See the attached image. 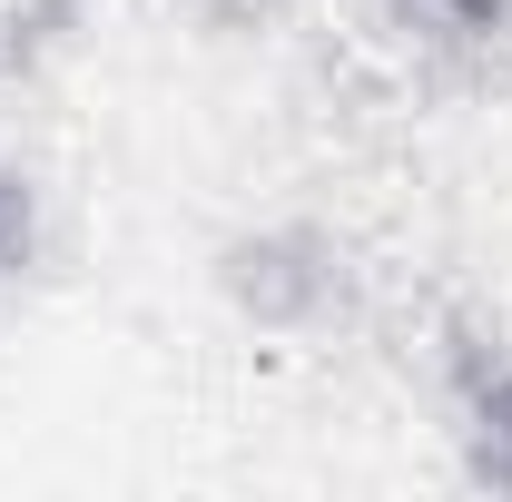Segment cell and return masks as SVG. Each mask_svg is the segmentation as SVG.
<instances>
[{"label": "cell", "mask_w": 512, "mask_h": 502, "mask_svg": "<svg viewBox=\"0 0 512 502\" xmlns=\"http://www.w3.org/2000/svg\"><path fill=\"white\" fill-rule=\"evenodd\" d=\"M355 247L316 217H266L217 247V296L256 335H335L355 315Z\"/></svg>", "instance_id": "obj_1"}, {"label": "cell", "mask_w": 512, "mask_h": 502, "mask_svg": "<svg viewBox=\"0 0 512 502\" xmlns=\"http://www.w3.org/2000/svg\"><path fill=\"white\" fill-rule=\"evenodd\" d=\"M453 414H463L453 434H463L473 483L512 493V345H493V335L453 345Z\"/></svg>", "instance_id": "obj_2"}, {"label": "cell", "mask_w": 512, "mask_h": 502, "mask_svg": "<svg viewBox=\"0 0 512 502\" xmlns=\"http://www.w3.org/2000/svg\"><path fill=\"white\" fill-rule=\"evenodd\" d=\"M89 0H0V79H30L79 40Z\"/></svg>", "instance_id": "obj_3"}, {"label": "cell", "mask_w": 512, "mask_h": 502, "mask_svg": "<svg viewBox=\"0 0 512 502\" xmlns=\"http://www.w3.org/2000/svg\"><path fill=\"white\" fill-rule=\"evenodd\" d=\"M434 50H512V0H384Z\"/></svg>", "instance_id": "obj_4"}, {"label": "cell", "mask_w": 512, "mask_h": 502, "mask_svg": "<svg viewBox=\"0 0 512 502\" xmlns=\"http://www.w3.org/2000/svg\"><path fill=\"white\" fill-rule=\"evenodd\" d=\"M40 237H50V217H40V178H30L20 158H0V286H20V276L40 266Z\"/></svg>", "instance_id": "obj_5"}, {"label": "cell", "mask_w": 512, "mask_h": 502, "mask_svg": "<svg viewBox=\"0 0 512 502\" xmlns=\"http://www.w3.org/2000/svg\"><path fill=\"white\" fill-rule=\"evenodd\" d=\"M197 20H227V30H256V20H276V10H296V0H188Z\"/></svg>", "instance_id": "obj_6"}]
</instances>
